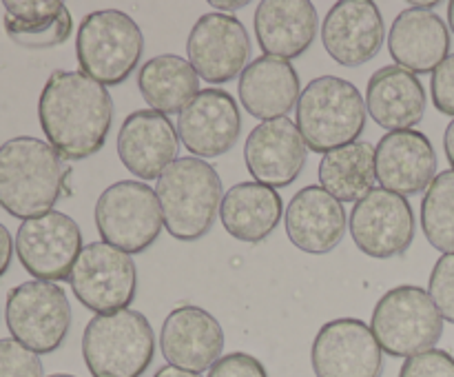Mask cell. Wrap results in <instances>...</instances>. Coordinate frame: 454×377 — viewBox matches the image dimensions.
<instances>
[{"mask_svg": "<svg viewBox=\"0 0 454 377\" xmlns=\"http://www.w3.org/2000/svg\"><path fill=\"white\" fill-rule=\"evenodd\" d=\"M38 120L62 160H84L105 146L114 100L105 84L82 71H53L40 93Z\"/></svg>", "mask_w": 454, "mask_h": 377, "instance_id": "obj_1", "label": "cell"}, {"mask_svg": "<svg viewBox=\"0 0 454 377\" xmlns=\"http://www.w3.org/2000/svg\"><path fill=\"white\" fill-rule=\"evenodd\" d=\"M67 167L49 142L18 136L0 146V207L22 222L53 211Z\"/></svg>", "mask_w": 454, "mask_h": 377, "instance_id": "obj_2", "label": "cell"}, {"mask_svg": "<svg viewBox=\"0 0 454 377\" xmlns=\"http://www.w3.org/2000/svg\"><path fill=\"white\" fill-rule=\"evenodd\" d=\"M155 195L164 229L180 242H198L215 224L222 207V180L204 160L177 158L158 177Z\"/></svg>", "mask_w": 454, "mask_h": 377, "instance_id": "obj_3", "label": "cell"}, {"mask_svg": "<svg viewBox=\"0 0 454 377\" xmlns=\"http://www.w3.org/2000/svg\"><path fill=\"white\" fill-rule=\"evenodd\" d=\"M295 111L306 146L317 153L353 145L366 129V100L353 82L337 75L306 84Z\"/></svg>", "mask_w": 454, "mask_h": 377, "instance_id": "obj_4", "label": "cell"}, {"mask_svg": "<svg viewBox=\"0 0 454 377\" xmlns=\"http://www.w3.org/2000/svg\"><path fill=\"white\" fill-rule=\"evenodd\" d=\"M155 355V333L140 310L96 315L82 333V357L91 377H140Z\"/></svg>", "mask_w": 454, "mask_h": 377, "instance_id": "obj_5", "label": "cell"}, {"mask_svg": "<svg viewBox=\"0 0 454 377\" xmlns=\"http://www.w3.org/2000/svg\"><path fill=\"white\" fill-rule=\"evenodd\" d=\"M145 35L129 13L98 9L87 13L75 35V56L82 74L105 87L122 84L140 65Z\"/></svg>", "mask_w": 454, "mask_h": 377, "instance_id": "obj_6", "label": "cell"}, {"mask_svg": "<svg viewBox=\"0 0 454 377\" xmlns=\"http://www.w3.org/2000/svg\"><path fill=\"white\" fill-rule=\"evenodd\" d=\"M371 328L384 353L408 359L434 349L443 335V318L428 291L403 284L381 295Z\"/></svg>", "mask_w": 454, "mask_h": 377, "instance_id": "obj_7", "label": "cell"}, {"mask_svg": "<svg viewBox=\"0 0 454 377\" xmlns=\"http://www.w3.org/2000/svg\"><path fill=\"white\" fill-rule=\"evenodd\" d=\"M96 226L102 242L129 255L146 251L164 229L158 195L140 180L115 182L98 198Z\"/></svg>", "mask_w": 454, "mask_h": 377, "instance_id": "obj_8", "label": "cell"}, {"mask_svg": "<svg viewBox=\"0 0 454 377\" xmlns=\"http://www.w3.org/2000/svg\"><path fill=\"white\" fill-rule=\"evenodd\" d=\"M4 319L12 337L22 346L35 355L53 353L69 335V297L56 282L31 279L18 284L7 295Z\"/></svg>", "mask_w": 454, "mask_h": 377, "instance_id": "obj_9", "label": "cell"}, {"mask_svg": "<svg viewBox=\"0 0 454 377\" xmlns=\"http://www.w3.org/2000/svg\"><path fill=\"white\" fill-rule=\"evenodd\" d=\"M69 284L82 306L98 315L127 310L136 300L137 271L131 255L106 242L82 248L71 269Z\"/></svg>", "mask_w": 454, "mask_h": 377, "instance_id": "obj_10", "label": "cell"}, {"mask_svg": "<svg viewBox=\"0 0 454 377\" xmlns=\"http://www.w3.org/2000/svg\"><path fill=\"white\" fill-rule=\"evenodd\" d=\"M82 248V231L62 211L25 220L16 233L18 260L40 282L69 279Z\"/></svg>", "mask_w": 454, "mask_h": 377, "instance_id": "obj_11", "label": "cell"}, {"mask_svg": "<svg viewBox=\"0 0 454 377\" xmlns=\"http://www.w3.org/2000/svg\"><path fill=\"white\" fill-rule=\"evenodd\" d=\"M350 235L357 248L375 260L399 257L415 240L411 202L386 189H372L350 213Z\"/></svg>", "mask_w": 454, "mask_h": 377, "instance_id": "obj_12", "label": "cell"}, {"mask_svg": "<svg viewBox=\"0 0 454 377\" xmlns=\"http://www.w3.org/2000/svg\"><path fill=\"white\" fill-rule=\"evenodd\" d=\"M310 362L317 377H381L384 350L366 322L340 318L317 331Z\"/></svg>", "mask_w": 454, "mask_h": 377, "instance_id": "obj_13", "label": "cell"}, {"mask_svg": "<svg viewBox=\"0 0 454 377\" xmlns=\"http://www.w3.org/2000/svg\"><path fill=\"white\" fill-rule=\"evenodd\" d=\"M189 62L211 84L242 75L251 58V38L242 22L229 13H204L186 40Z\"/></svg>", "mask_w": 454, "mask_h": 377, "instance_id": "obj_14", "label": "cell"}, {"mask_svg": "<svg viewBox=\"0 0 454 377\" xmlns=\"http://www.w3.org/2000/svg\"><path fill=\"white\" fill-rule=\"evenodd\" d=\"M242 133V115L235 98L224 89H202L177 118V136L200 158L229 153Z\"/></svg>", "mask_w": 454, "mask_h": 377, "instance_id": "obj_15", "label": "cell"}, {"mask_svg": "<svg viewBox=\"0 0 454 377\" xmlns=\"http://www.w3.org/2000/svg\"><path fill=\"white\" fill-rule=\"evenodd\" d=\"M309 146L297 122L291 118H275L260 122L247 137L244 162L248 173L260 185L284 189L300 177L306 164Z\"/></svg>", "mask_w": 454, "mask_h": 377, "instance_id": "obj_16", "label": "cell"}, {"mask_svg": "<svg viewBox=\"0 0 454 377\" xmlns=\"http://www.w3.org/2000/svg\"><path fill=\"white\" fill-rule=\"evenodd\" d=\"M160 349L168 366L191 373L211 371L224 350V331L208 310L182 304L167 315L160 331Z\"/></svg>", "mask_w": 454, "mask_h": 377, "instance_id": "obj_17", "label": "cell"}, {"mask_svg": "<svg viewBox=\"0 0 454 377\" xmlns=\"http://www.w3.org/2000/svg\"><path fill=\"white\" fill-rule=\"evenodd\" d=\"M384 38V18L371 0H341L324 18L322 43L337 65H366L380 53Z\"/></svg>", "mask_w": 454, "mask_h": 377, "instance_id": "obj_18", "label": "cell"}, {"mask_svg": "<svg viewBox=\"0 0 454 377\" xmlns=\"http://www.w3.org/2000/svg\"><path fill=\"white\" fill-rule=\"evenodd\" d=\"M375 171L381 189L402 198L417 195L437 177V153L428 136L415 129L386 133L375 146Z\"/></svg>", "mask_w": 454, "mask_h": 377, "instance_id": "obj_19", "label": "cell"}, {"mask_svg": "<svg viewBox=\"0 0 454 377\" xmlns=\"http://www.w3.org/2000/svg\"><path fill=\"white\" fill-rule=\"evenodd\" d=\"M180 136L171 120L153 109L133 111L118 131V155L140 180H158L176 162Z\"/></svg>", "mask_w": 454, "mask_h": 377, "instance_id": "obj_20", "label": "cell"}, {"mask_svg": "<svg viewBox=\"0 0 454 377\" xmlns=\"http://www.w3.org/2000/svg\"><path fill=\"white\" fill-rule=\"evenodd\" d=\"M388 51L402 69L430 74L450 56V29L439 13L412 4L395 18Z\"/></svg>", "mask_w": 454, "mask_h": 377, "instance_id": "obj_21", "label": "cell"}, {"mask_svg": "<svg viewBox=\"0 0 454 377\" xmlns=\"http://www.w3.org/2000/svg\"><path fill=\"white\" fill-rule=\"evenodd\" d=\"M286 233L300 251L313 255L331 253L344 240V207L322 186H304L286 207Z\"/></svg>", "mask_w": 454, "mask_h": 377, "instance_id": "obj_22", "label": "cell"}, {"mask_svg": "<svg viewBox=\"0 0 454 377\" xmlns=\"http://www.w3.org/2000/svg\"><path fill=\"white\" fill-rule=\"evenodd\" d=\"M238 93L253 118L262 122L286 118L300 102V74L284 58L260 56L239 75Z\"/></svg>", "mask_w": 454, "mask_h": 377, "instance_id": "obj_23", "label": "cell"}, {"mask_svg": "<svg viewBox=\"0 0 454 377\" xmlns=\"http://www.w3.org/2000/svg\"><path fill=\"white\" fill-rule=\"evenodd\" d=\"M255 35L266 56H301L319 29L315 4L309 0H264L255 12Z\"/></svg>", "mask_w": 454, "mask_h": 377, "instance_id": "obj_24", "label": "cell"}, {"mask_svg": "<svg viewBox=\"0 0 454 377\" xmlns=\"http://www.w3.org/2000/svg\"><path fill=\"white\" fill-rule=\"evenodd\" d=\"M426 105L428 98L424 84L402 67H381L368 80L366 111L388 131H406L419 124Z\"/></svg>", "mask_w": 454, "mask_h": 377, "instance_id": "obj_25", "label": "cell"}, {"mask_svg": "<svg viewBox=\"0 0 454 377\" xmlns=\"http://www.w3.org/2000/svg\"><path fill=\"white\" fill-rule=\"evenodd\" d=\"M282 195L260 182H239L222 198L220 220L239 242H264L282 220Z\"/></svg>", "mask_w": 454, "mask_h": 377, "instance_id": "obj_26", "label": "cell"}, {"mask_svg": "<svg viewBox=\"0 0 454 377\" xmlns=\"http://www.w3.org/2000/svg\"><path fill=\"white\" fill-rule=\"evenodd\" d=\"M4 31L27 49H51L67 43L74 18L60 0H4Z\"/></svg>", "mask_w": 454, "mask_h": 377, "instance_id": "obj_27", "label": "cell"}, {"mask_svg": "<svg viewBox=\"0 0 454 377\" xmlns=\"http://www.w3.org/2000/svg\"><path fill=\"white\" fill-rule=\"evenodd\" d=\"M137 87L149 106L160 114H177L200 93V75L189 60L173 53L155 56L140 67Z\"/></svg>", "mask_w": 454, "mask_h": 377, "instance_id": "obj_28", "label": "cell"}, {"mask_svg": "<svg viewBox=\"0 0 454 377\" xmlns=\"http://www.w3.org/2000/svg\"><path fill=\"white\" fill-rule=\"evenodd\" d=\"M375 146L357 140L324 153L319 162V186L340 202H355L375 189Z\"/></svg>", "mask_w": 454, "mask_h": 377, "instance_id": "obj_29", "label": "cell"}, {"mask_svg": "<svg viewBox=\"0 0 454 377\" xmlns=\"http://www.w3.org/2000/svg\"><path fill=\"white\" fill-rule=\"evenodd\" d=\"M424 235L437 251L454 253V169L442 171L421 200Z\"/></svg>", "mask_w": 454, "mask_h": 377, "instance_id": "obj_30", "label": "cell"}, {"mask_svg": "<svg viewBox=\"0 0 454 377\" xmlns=\"http://www.w3.org/2000/svg\"><path fill=\"white\" fill-rule=\"evenodd\" d=\"M0 377H43V362L13 337L0 340Z\"/></svg>", "mask_w": 454, "mask_h": 377, "instance_id": "obj_31", "label": "cell"}, {"mask_svg": "<svg viewBox=\"0 0 454 377\" xmlns=\"http://www.w3.org/2000/svg\"><path fill=\"white\" fill-rule=\"evenodd\" d=\"M428 295L433 297L443 319L454 324V253H446L433 266L428 282Z\"/></svg>", "mask_w": 454, "mask_h": 377, "instance_id": "obj_32", "label": "cell"}, {"mask_svg": "<svg viewBox=\"0 0 454 377\" xmlns=\"http://www.w3.org/2000/svg\"><path fill=\"white\" fill-rule=\"evenodd\" d=\"M399 377H454V357L446 350H426L408 357L399 371Z\"/></svg>", "mask_w": 454, "mask_h": 377, "instance_id": "obj_33", "label": "cell"}, {"mask_svg": "<svg viewBox=\"0 0 454 377\" xmlns=\"http://www.w3.org/2000/svg\"><path fill=\"white\" fill-rule=\"evenodd\" d=\"M208 377H269L264 364L248 353L222 355L208 371Z\"/></svg>", "mask_w": 454, "mask_h": 377, "instance_id": "obj_34", "label": "cell"}, {"mask_svg": "<svg viewBox=\"0 0 454 377\" xmlns=\"http://www.w3.org/2000/svg\"><path fill=\"white\" fill-rule=\"evenodd\" d=\"M433 102L442 114L452 115L454 118V53L446 58L437 69L433 71Z\"/></svg>", "mask_w": 454, "mask_h": 377, "instance_id": "obj_35", "label": "cell"}, {"mask_svg": "<svg viewBox=\"0 0 454 377\" xmlns=\"http://www.w3.org/2000/svg\"><path fill=\"white\" fill-rule=\"evenodd\" d=\"M12 255H13V240L9 233L7 226L0 222V278L9 271L12 266Z\"/></svg>", "mask_w": 454, "mask_h": 377, "instance_id": "obj_36", "label": "cell"}, {"mask_svg": "<svg viewBox=\"0 0 454 377\" xmlns=\"http://www.w3.org/2000/svg\"><path fill=\"white\" fill-rule=\"evenodd\" d=\"M443 149H446L448 162H450V167L454 169V118H452V122L448 124L446 136H443Z\"/></svg>", "mask_w": 454, "mask_h": 377, "instance_id": "obj_37", "label": "cell"}, {"mask_svg": "<svg viewBox=\"0 0 454 377\" xmlns=\"http://www.w3.org/2000/svg\"><path fill=\"white\" fill-rule=\"evenodd\" d=\"M153 377H202V375H200V373L184 371V368H177V366H162Z\"/></svg>", "mask_w": 454, "mask_h": 377, "instance_id": "obj_38", "label": "cell"}, {"mask_svg": "<svg viewBox=\"0 0 454 377\" xmlns=\"http://www.w3.org/2000/svg\"><path fill=\"white\" fill-rule=\"evenodd\" d=\"M248 0H239V3H220V0H211L213 9H220V12H235V9L247 7Z\"/></svg>", "mask_w": 454, "mask_h": 377, "instance_id": "obj_39", "label": "cell"}, {"mask_svg": "<svg viewBox=\"0 0 454 377\" xmlns=\"http://www.w3.org/2000/svg\"><path fill=\"white\" fill-rule=\"evenodd\" d=\"M448 25H450V29L454 34V0L450 4H448Z\"/></svg>", "mask_w": 454, "mask_h": 377, "instance_id": "obj_40", "label": "cell"}, {"mask_svg": "<svg viewBox=\"0 0 454 377\" xmlns=\"http://www.w3.org/2000/svg\"><path fill=\"white\" fill-rule=\"evenodd\" d=\"M49 377H75V375H69V373H53V375Z\"/></svg>", "mask_w": 454, "mask_h": 377, "instance_id": "obj_41", "label": "cell"}]
</instances>
